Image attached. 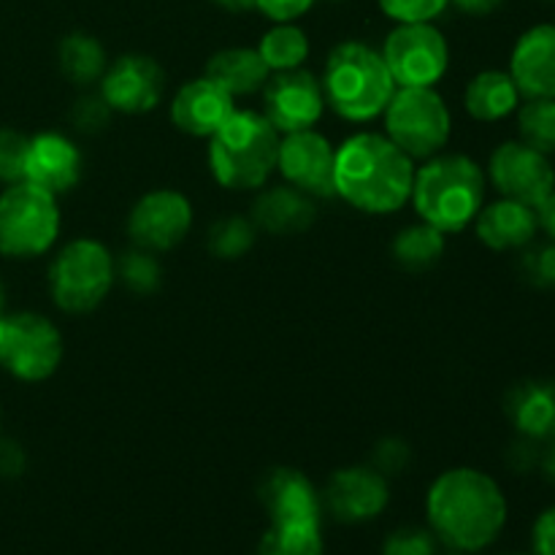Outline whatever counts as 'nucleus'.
<instances>
[{"label":"nucleus","mask_w":555,"mask_h":555,"mask_svg":"<svg viewBox=\"0 0 555 555\" xmlns=\"http://www.w3.org/2000/svg\"><path fill=\"white\" fill-rule=\"evenodd\" d=\"M415 160L385 133L361 130L336 146L334 190L363 215L385 217L412 198Z\"/></svg>","instance_id":"f03ea898"},{"label":"nucleus","mask_w":555,"mask_h":555,"mask_svg":"<svg viewBox=\"0 0 555 555\" xmlns=\"http://www.w3.org/2000/svg\"><path fill=\"white\" fill-rule=\"evenodd\" d=\"M486 168L461 152H439L415 168L412 198L417 220L442 233H461L486 204Z\"/></svg>","instance_id":"7ed1b4c3"},{"label":"nucleus","mask_w":555,"mask_h":555,"mask_svg":"<svg viewBox=\"0 0 555 555\" xmlns=\"http://www.w3.org/2000/svg\"><path fill=\"white\" fill-rule=\"evenodd\" d=\"M112 106L101 98V92H92V95L76 98L74 106H70V122L79 133L95 135L101 130H106V125L112 122Z\"/></svg>","instance_id":"f704fd0d"},{"label":"nucleus","mask_w":555,"mask_h":555,"mask_svg":"<svg viewBox=\"0 0 555 555\" xmlns=\"http://www.w3.org/2000/svg\"><path fill=\"white\" fill-rule=\"evenodd\" d=\"M507 555H524V553H507Z\"/></svg>","instance_id":"09e8293b"},{"label":"nucleus","mask_w":555,"mask_h":555,"mask_svg":"<svg viewBox=\"0 0 555 555\" xmlns=\"http://www.w3.org/2000/svg\"><path fill=\"white\" fill-rule=\"evenodd\" d=\"M540 215V231H545L551 236V242H555V190L545 198V204L537 209Z\"/></svg>","instance_id":"37998d69"},{"label":"nucleus","mask_w":555,"mask_h":555,"mask_svg":"<svg viewBox=\"0 0 555 555\" xmlns=\"http://www.w3.org/2000/svg\"><path fill=\"white\" fill-rule=\"evenodd\" d=\"M509 76L524 101L555 98V25H534L515 41Z\"/></svg>","instance_id":"aec40b11"},{"label":"nucleus","mask_w":555,"mask_h":555,"mask_svg":"<svg viewBox=\"0 0 555 555\" xmlns=\"http://www.w3.org/2000/svg\"><path fill=\"white\" fill-rule=\"evenodd\" d=\"M439 540L431 529L421 526H401L385 540L383 555H437Z\"/></svg>","instance_id":"c9c22d12"},{"label":"nucleus","mask_w":555,"mask_h":555,"mask_svg":"<svg viewBox=\"0 0 555 555\" xmlns=\"http://www.w3.org/2000/svg\"><path fill=\"white\" fill-rule=\"evenodd\" d=\"M444 247H448V233L417 220L415 225H406L396 233L390 253H393V260L401 269L421 274V271L434 269L442 260Z\"/></svg>","instance_id":"bb28decb"},{"label":"nucleus","mask_w":555,"mask_h":555,"mask_svg":"<svg viewBox=\"0 0 555 555\" xmlns=\"http://www.w3.org/2000/svg\"><path fill=\"white\" fill-rule=\"evenodd\" d=\"M486 177L502 198L520 201L534 209H540L555 190V168L551 157L524 144L520 139L502 141L491 152Z\"/></svg>","instance_id":"9b49d317"},{"label":"nucleus","mask_w":555,"mask_h":555,"mask_svg":"<svg viewBox=\"0 0 555 555\" xmlns=\"http://www.w3.org/2000/svg\"><path fill=\"white\" fill-rule=\"evenodd\" d=\"M63 363V334L49 318L38 312H20L5 318L0 341V366L22 383H43Z\"/></svg>","instance_id":"9d476101"},{"label":"nucleus","mask_w":555,"mask_h":555,"mask_svg":"<svg viewBox=\"0 0 555 555\" xmlns=\"http://www.w3.org/2000/svg\"><path fill=\"white\" fill-rule=\"evenodd\" d=\"M114 266H117V280L139 296H150L163 282L160 263H157L155 253H146V249L133 247L130 253L114 258Z\"/></svg>","instance_id":"2f4dec72"},{"label":"nucleus","mask_w":555,"mask_h":555,"mask_svg":"<svg viewBox=\"0 0 555 555\" xmlns=\"http://www.w3.org/2000/svg\"><path fill=\"white\" fill-rule=\"evenodd\" d=\"M450 555H466V553H450Z\"/></svg>","instance_id":"8fccbe9b"},{"label":"nucleus","mask_w":555,"mask_h":555,"mask_svg":"<svg viewBox=\"0 0 555 555\" xmlns=\"http://www.w3.org/2000/svg\"><path fill=\"white\" fill-rule=\"evenodd\" d=\"M101 98L117 114L155 112L166 98V70L146 54H122L101 76Z\"/></svg>","instance_id":"4468645a"},{"label":"nucleus","mask_w":555,"mask_h":555,"mask_svg":"<svg viewBox=\"0 0 555 555\" xmlns=\"http://www.w3.org/2000/svg\"><path fill=\"white\" fill-rule=\"evenodd\" d=\"M255 555H323L320 526H269Z\"/></svg>","instance_id":"7c9ffc66"},{"label":"nucleus","mask_w":555,"mask_h":555,"mask_svg":"<svg viewBox=\"0 0 555 555\" xmlns=\"http://www.w3.org/2000/svg\"><path fill=\"white\" fill-rule=\"evenodd\" d=\"M30 139L14 128H0V182H25V163Z\"/></svg>","instance_id":"473e14b6"},{"label":"nucleus","mask_w":555,"mask_h":555,"mask_svg":"<svg viewBox=\"0 0 555 555\" xmlns=\"http://www.w3.org/2000/svg\"><path fill=\"white\" fill-rule=\"evenodd\" d=\"M542 469V475H545V480L555 486V439L547 442V448L540 453V464H537Z\"/></svg>","instance_id":"c03bdc74"},{"label":"nucleus","mask_w":555,"mask_h":555,"mask_svg":"<svg viewBox=\"0 0 555 555\" xmlns=\"http://www.w3.org/2000/svg\"><path fill=\"white\" fill-rule=\"evenodd\" d=\"M57 195L30 182H14L0 193V255L16 260L49 253L60 238Z\"/></svg>","instance_id":"0eeeda50"},{"label":"nucleus","mask_w":555,"mask_h":555,"mask_svg":"<svg viewBox=\"0 0 555 555\" xmlns=\"http://www.w3.org/2000/svg\"><path fill=\"white\" fill-rule=\"evenodd\" d=\"M312 5L314 0H255V9L274 25L276 22H298Z\"/></svg>","instance_id":"58836bf2"},{"label":"nucleus","mask_w":555,"mask_h":555,"mask_svg":"<svg viewBox=\"0 0 555 555\" xmlns=\"http://www.w3.org/2000/svg\"><path fill=\"white\" fill-rule=\"evenodd\" d=\"M60 74L76 87H92L101 81L103 70L108 68L106 47L90 33H68L57 49Z\"/></svg>","instance_id":"a878e982"},{"label":"nucleus","mask_w":555,"mask_h":555,"mask_svg":"<svg viewBox=\"0 0 555 555\" xmlns=\"http://www.w3.org/2000/svg\"><path fill=\"white\" fill-rule=\"evenodd\" d=\"M206 76L215 79L228 95L233 98H247L255 92L263 90V85L269 81L271 70L266 68L263 57L258 54V49L249 47H228L220 49L209 57L206 63Z\"/></svg>","instance_id":"393cba45"},{"label":"nucleus","mask_w":555,"mask_h":555,"mask_svg":"<svg viewBox=\"0 0 555 555\" xmlns=\"http://www.w3.org/2000/svg\"><path fill=\"white\" fill-rule=\"evenodd\" d=\"M472 225H475L477 238L488 249L513 253V249H526L534 244L537 233H540V215L534 206L499 195L493 204H482L480 215L475 217Z\"/></svg>","instance_id":"4be33fe9"},{"label":"nucleus","mask_w":555,"mask_h":555,"mask_svg":"<svg viewBox=\"0 0 555 555\" xmlns=\"http://www.w3.org/2000/svg\"><path fill=\"white\" fill-rule=\"evenodd\" d=\"M3 307H5V285L3 280H0V314H3Z\"/></svg>","instance_id":"49530a36"},{"label":"nucleus","mask_w":555,"mask_h":555,"mask_svg":"<svg viewBox=\"0 0 555 555\" xmlns=\"http://www.w3.org/2000/svg\"><path fill=\"white\" fill-rule=\"evenodd\" d=\"M255 236H258V228L247 217H220L215 225L209 228V236H206V247L215 258L220 260H238L253 249Z\"/></svg>","instance_id":"c756f323"},{"label":"nucleus","mask_w":555,"mask_h":555,"mask_svg":"<svg viewBox=\"0 0 555 555\" xmlns=\"http://www.w3.org/2000/svg\"><path fill=\"white\" fill-rule=\"evenodd\" d=\"M193 228V204L179 190H152L133 204L128 215V236L146 253H168L188 238Z\"/></svg>","instance_id":"f8f14e48"},{"label":"nucleus","mask_w":555,"mask_h":555,"mask_svg":"<svg viewBox=\"0 0 555 555\" xmlns=\"http://www.w3.org/2000/svg\"><path fill=\"white\" fill-rule=\"evenodd\" d=\"M280 155V133L255 108H233L209 139V168L217 184L236 193H249L269 184L276 171Z\"/></svg>","instance_id":"39448f33"},{"label":"nucleus","mask_w":555,"mask_h":555,"mask_svg":"<svg viewBox=\"0 0 555 555\" xmlns=\"http://www.w3.org/2000/svg\"><path fill=\"white\" fill-rule=\"evenodd\" d=\"M518 139L534 150L555 155V98H531L518 106Z\"/></svg>","instance_id":"c85d7f7f"},{"label":"nucleus","mask_w":555,"mask_h":555,"mask_svg":"<svg viewBox=\"0 0 555 555\" xmlns=\"http://www.w3.org/2000/svg\"><path fill=\"white\" fill-rule=\"evenodd\" d=\"M263 114L276 133L309 130L320 122L325 112V98L320 79L307 68H293L271 74L263 85Z\"/></svg>","instance_id":"ddd939ff"},{"label":"nucleus","mask_w":555,"mask_h":555,"mask_svg":"<svg viewBox=\"0 0 555 555\" xmlns=\"http://www.w3.org/2000/svg\"><path fill=\"white\" fill-rule=\"evenodd\" d=\"M383 14L396 25L406 22H434L448 11L450 0H377Z\"/></svg>","instance_id":"72a5a7b5"},{"label":"nucleus","mask_w":555,"mask_h":555,"mask_svg":"<svg viewBox=\"0 0 555 555\" xmlns=\"http://www.w3.org/2000/svg\"><path fill=\"white\" fill-rule=\"evenodd\" d=\"M258 54L271 74L304 68V63L309 60V36L296 22H276L260 38Z\"/></svg>","instance_id":"cd10ccee"},{"label":"nucleus","mask_w":555,"mask_h":555,"mask_svg":"<svg viewBox=\"0 0 555 555\" xmlns=\"http://www.w3.org/2000/svg\"><path fill=\"white\" fill-rule=\"evenodd\" d=\"M117 282L112 249L98 238H74L49 263V293L54 307L87 314L101 307Z\"/></svg>","instance_id":"423d86ee"},{"label":"nucleus","mask_w":555,"mask_h":555,"mask_svg":"<svg viewBox=\"0 0 555 555\" xmlns=\"http://www.w3.org/2000/svg\"><path fill=\"white\" fill-rule=\"evenodd\" d=\"M406 461H410V448H406L404 442H399V439H383V442L377 444V450H374V469L379 472V475H399L401 469L406 466Z\"/></svg>","instance_id":"4c0bfd02"},{"label":"nucleus","mask_w":555,"mask_h":555,"mask_svg":"<svg viewBox=\"0 0 555 555\" xmlns=\"http://www.w3.org/2000/svg\"><path fill=\"white\" fill-rule=\"evenodd\" d=\"M531 555H555V504L542 509L531 531Z\"/></svg>","instance_id":"ea45409f"},{"label":"nucleus","mask_w":555,"mask_h":555,"mask_svg":"<svg viewBox=\"0 0 555 555\" xmlns=\"http://www.w3.org/2000/svg\"><path fill=\"white\" fill-rule=\"evenodd\" d=\"M236 98L228 95L215 79L198 76L190 79L173 92L171 98V122L182 133L195 135V139H211L222 128L228 117L236 108Z\"/></svg>","instance_id":"6ab92c4d"},{"label":"nucleus","mask_w":555,"mask_h":555,"mask_svg":"<svg viewBox=\"0 0 555 555\" xmlns=\"http://www.w3.org/2000/svg\"><path fill=\"white\" fill-rule=\"evenodd\" d=\"M3 331H5V318L0 314V341H3Z\"/></svg>","instance_id":"de8ad7c7"},{"label":"nucleus","mask_w":555,"mask_h":555,"mask_svg":"<svg viewBox=\"0 0 555 555\" xmlns=\"http://www.w3.org/2000/svg\"><path fill=\"white\" fill-rule=\"evenodd\" d=\"M320 87L325 106L347 122H372L383 117L396 92L383 52L363 41H341L331 49Z\"/></svg>","instance_id":"20e7f679"},{"label":"nucleus","mask_w":555,"mask_h":555,"mask_svg":"<svg viewBox=\"0 0 555 555\" xmlns=\"http://www.w3.org/2000/svg\"><path fill=\"white\" fill-rule=\"evenodd\" d=\"M390 502L388 477L374 466H347L331 475L323 504L341 524H366L383 515Z\"/></svg>","instance_id":"dca6fc26"},{"label":"nucleus","mask_w":555,"mask_h":555,"mask_svg":"<svg viewBox=\"0 0 555 555\" xmlns=\"http://www.w3.org/2000/svg\"><path fill=\"white\" fill-rule=\"evenodd\" d=\"M81 152L74 139L65 133H38L30 139L25 163V182L47 190L52 195H65L79 184L81 179Z\"/></svg>","instance_id":"a211bd4d"},{"label":"nucleus","mask_w":555,"mask_h":555,"mask_svg":"<svg viewBox=\"0 0 555 555\" xmlns=\"http://www.w3.org/2000/svg\"><path fill=\"white\" fill-rule=\"evenodd\" d=\"M507 0H450V5L461 11L466 16H491L496 14Z\"/></svg>","instance_id":"79ce46f5"},{"label":"nucleus","mask_w":555,"mask_h":555,"mask_svg":"<svg viewBox=\"0 0 555 555\" xmlns=\"http://www.w3.org/2000/svg\"><path fill=\"white\" fill-rule=\"evenodd\" d=\"M524 274L531 285L555 291V242L526 249Z\"/></svg>","instance_id":"e433bc0d"},{"label":"nucleus","mask_w":555,"mask_h":555,"mask_svg":"<svg viewBox=\"0 0 555 555\" xmlns=\"http://www.w3.org/2000/svg\"><path fill=\"white\" fill-rule=\"evenodd\" d=\"M25 469V453L16 442L9 439H0V475L3 477H16Z\"/></svg>","instance_id":"a19ab883"},{"label":"nucleus","mask_w":555,"mask_h":555,"mask_svg":"<svg viewBox=\"0 0 555 555\" xmlns=\"http://www.w3.org/2000/svg\"><path fill=\"white\" fill-rule=\"evenodd\" d=\"M379 52L396 87H437L450 70V43L434 22L396 25Z\"/></svg>","instance_id":"1a4fd4ad"},{"label":"nucleus","mask_w":555,"mask_h":555,"mask_svg":"<svg viewBox=\"0 0 555 555\" xmlns=\"http://www.w3.org/2000/svg\"><path fill=\"white\" fill-rule=\"evenodd\" d=\"M507 496L502 486L472 466H455L431 482L426 515L434 537L455 553H480L507 526Z\"/></svg>","instance_id":"f257e3e1"},{"label":"nucleus","mask_w":555,"mask_h":555,"mask_svg":"<svg viewBox=\"0 0 555 555\" xmlns=\"http://www.w3.org/2000/svg\"><path fill=\"white\" fill-rule=\"evenodd\" d=\"M249 220L255 228L271 236H298L307 233L318 220V204L312 195L293 184H266L253 201Z\"/></svg>","instance_id":"412c9836"},{"label":"nucleus","mask_w":555,"mask_h":555,"mask_svg":"<svg viewBox=\"0 0 555 555\" xmlns=\"http://www.w3.org/2000/svg\"><path fill=\"white\" fill-rule=\"evenodd\" d=\"M258 496L271 526H320L323 496L304 472L276 466L260 480Z\"/></svg>","instance_id":"f3484780"},{"label":"nucleus","mask_w":555,"mask_h":555,"mask_svg":"<svg viewBox=\"0 0 555 555\" xmlns=\"http://www.w3.org/2000/svg\"><path fill=\"white\" fill-rule=\"evenodd\" d=\"M504 412L524 439L551 442L555 439V379L537 377L513 385L504 399Z\"/></svg>","instance_id":"5701e85b"},{"label":"nucleus","mask_w":555,"mask_h":555,"mask_svg":"<svg viewBox=\"0 0 555 555\" xmlns=\"http://www.w3.org/2000/svg\"><path fill=\"white\" fill-rule=\"evenodd\" d=\"M211 3H217L225 11H233V14H242V11L255 9V0H211Z\"/></svg>","instance_id":"a18cd8bd"},{"label":"nucleus","mask_w":555,"mask_h":555,"mask_svg":"<svg viewBox=\"0 0 555 555\" xmlns=\"http://www.w3.org/2000/svg\"><path fill=\"white\" fill-rule=\"evenodd\" d=\"M385 117V135L412 160H428L448 146L453 114L437 87H396Z\"/></svg>","instance_id":"6e6552de"},{"label":"nucleus","mask_w":555,"mask_h":555,"mask_svg":"<svg viewBox=\"0 0 555 555\" xmlns=\"http://www.w3.org/2000/svg\"><path fill=\"white\" fill-rule=\"evenodd\" d=\"M336 146L320 130H296L280 139L276 171L287 184L318 198H334Z\"/></svg>","instance_id":"2eb2a0df"},{"label":"nucleus","mask_w":555,"mask_h":555,"mask_svg":"<svg viewBox=\"0 0 555 555\" xmlns=\"http://www.w3.org/2000/svg\"><path fill=\"white\" fill-rule=\"evenodd\" d=\"M524 103L509 70L488 68L469 79L464 90V108L477 122H502Z\"/></svg>","instance_id":"b1692460"}]
</instances>
